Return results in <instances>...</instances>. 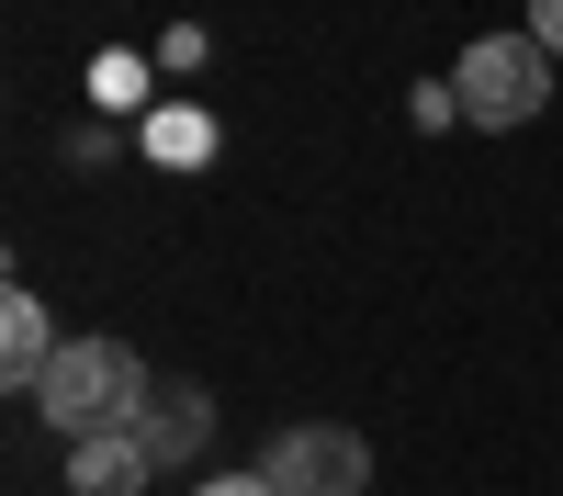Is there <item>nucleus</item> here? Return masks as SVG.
Returning <instances> with one entry per match:
<instances>
[{"instance_id":"nucleus-1","label":"nucleus","mask_w":563,"mask_h":496,"mask_svg":"<svg viewBox=\"0 0 563 496\" xmlns=\"http://www.w3.org/2000/svg\"><path fill=\"white\" fill-rule=\"evenodd\" d=\"M45 429H68V440H102V429H135V406H147V361H135L124 339H68L57 361H45Z\"/></svg>"},{"instance_id":"nucleus-2","label":"nucleus","mask_w":563,"mask_h":496,"mask_svg":"<svg viewBox=\"0 0 563 496\" xmlns=\"http://www.w3.org/2000/svg\"><path fill=\"white\" fill-rule=\"evenodd\" d=\"M451 90H462V124L519 135V124H541V102H552V45H541V34H474V45H462V68H451Z\"/></svg>"},{"instance_id":"nucleus-3","label":"nucleus","mask_w":563,"mask_h":496,"mask_svg":"<svg viewBox=\"0 0 563 496\" xmlns=\"http://www.w3.org/2000/svg\"><path fill=\"white\" fill-rule=\"evenodd\" d=\"M282 496H361L372 485V440L361 429H327V418H305V429H282L271 440V463H260Z\"/></svg>"},{"instance_id":"nucleus-4","label":"nucleus","mask_w":563,"mask_h":496,"mask_svg":"<svg viewBox=\"0 0 563 496\" xmlns=\"http://www.w3.org/2000/svg\"><path fill=\"white\" fill-rule=\"evenodd\" d=\"M135 440H147V463H192V451L214 440V395H203V384H147Z\"/></svg>"},{"instance_id":"nucleus-5","label":"nucleus","mask_w":563,"mask_h":496,"mask_svg":"<svg viewBox=\"0 0 563 496\" xmlns=\"http://www.w3.org/2000/svg\"><path fill=\"white\" fill-rule=\"evenodd\" d=\"M68 485H79V496H147L158 463H147V440H135V429H102V440H68Z\"/></svg>"},{"instance_id":"nucleus-6","label":"nucleus","mask_w":563,"mask_h":496,"mask_svg":"<svg viewBox=\"0 0 563 496\" xmlns=\"http://www.w3.org/2000/svg\"><path fill=\"white\" fill-rule=\"evenodd\" d=\"M57 350H68V339H57V316H45L34 294H0V384H12V395H34Z\"/></svg>"},{"instance_id":"nucleus-7","label":"nucleus","mask_w":563,"mask_h":496,"mask_svg":"<svg viewBox=\"0 0 563 496\" xmlns=\"http://www.w3.org/2000/svg\"><path fill=\"white\" fill-rule=\"evenodd\" d=\"M406 113L440 135V124H462V90H451V79H417V90H406Z\"/></svg>"},{"instance_id":"nucleus-8","label":"nucleus","mask_w":563,"mask_h":496,"mask_svg":"<svg viewBox=\"0 0 563 496\" xmlns=\"http://www.w3.org/2000/svg\"><path fill=\"white\" fill-rule=\"evenodd\" d=\"M192 496H282L271 474H214V485H192Z\"/></svg>"},{"instance_id":"nucleus-9","label":"nucleus","mask_w":563,"mask_h":496,"mask_svg":"<svg viewBox=\"0 0 563 496\" xmlns=\"http://www.w3.org/2000/svg\"><path fill=\"white\" fill-rule=\"evenodd\" d=\"M530 34H541L552 57H563V0H530Z\"/></svg>"}]
</instances>
